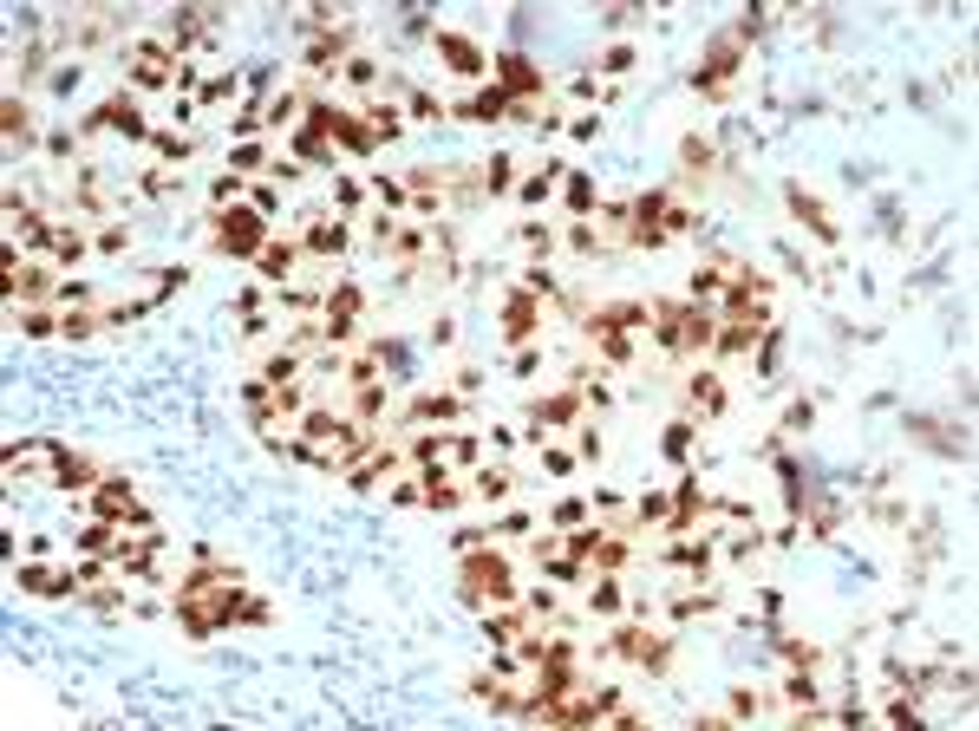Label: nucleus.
<instances>
[{
  "label": "nucleus",
  "instance_id": "1",
  "mask_svg": "<svg viewBox=\"0 0 979 731\" xmlns=\"http://www.w3.org/2000/svg\"><path fill=\"white\" fill-rule=\"evenodd\" d=\"M177 621H183L190 640H209L216 627H229V621H255V627H262L268 601H242V588H235L229 568H196V575L177 588Z\"/></svg>",
  "mask_w": 979,
  "mask_h": 731
},
{
  "label": "nucleus",
  "instance_id": "2",
  "mask_svg": "<svg viewBox=\"0 0 979 731\" xmlns=\"http://www.w3.org/2000/svg\"><path fill=\"white\" fill-rule=\"evenodd\" d=\"M679 229H686V209H679L673 190H653V196H640V203H627V242H634V249H660V242H673Z\"/></svg>",
  "mask_w": 979,
  "mask_h": 731
},
{
  "label": "nucleus",
  "instance_id": "3",
  "mask_svg": "<svg viewBox=\"0 0 979 731\" xmlns=\"http://www.w3.org/2000/svg\"><path fill=\"white\" fill-rule=\"evenodd\" d=\"M262 209H242V203H229V209H222V216H216V249L222 255H262L268 249V242H262Z\"/></svg>",
  "mask_w": 979,
  "mask_h": 731
},
{
  "label": "nucleus",
  "instance_id": "4",
  "mask_svg": "<svg viewBox=\"0 0 979 731\" xmlns=\"http://www.w3.org/2000/svg\"><path fill=\"white\" fill-rule=\"evenodd\" d=\"M464 594H490V601H516V575L497 549H470L464 555Z\"/></svg>",
  "mask_w": 979,
  "mask_h": 731
},
{
  "label": "nucleus",
  "instance_id": "5",
  "mask_svg": "<svg viewBox=\"0 0 979 731\" xmlns=\"http://www.w3.org/2000/svg\"><path fill=\"white\" fill-rule=\"evenodd\" d=\"M738 40H745V33H718V40L705 46L699 72H692V85H699L705 98H718V92L731 85V72H738V59H745V53H738Z\"/></svg>",
  "mask_w": 979,
  "mask_h": 731
},
{
  "label": "nucleus",
  "instance_id": "6",
  "mask_svg": "<svg viewBox=\"0 0 979 731\" xmlns=\"http://www.w3.org/2000/svg\"><path fill=\"white\" fill-rule=\"evenodd\" d=\"M490 66H497V85H503V92H510V98H516V111H536V92H542V72H536V66H529V59H523V53H497V59H490Z\"/></svg>",
  "mask_w": 979,
  "mask_h": 731
},
{
  "label": "nucleus",
  "instance_id": "7",
  "mask_svg": "<svg viewBox=\"0 0 979 731\" xmlns=\"http://www.w3.org/2000/svg\"><path fill=\"white\" fill-rule=\"evenodd\" d=\"M183 66L170 46H138V59H131V85H144V92H164V85H177Z\"/></svg>",
  "mask_w": 979,
  "mask_h": 731
},
{
  "label": "nucleus",
  "instance_id": "8",
  "mask_svg": "<svg viewBox=\"0 0 979 731\" xmlns=\"http://www.w3.org/2000/svg\"><path fill=\"white\" fill-rule=\"evenodd\" d=\"M614 647H621L634 666H647V673H666V660H673L666 634H647V627H621V634H614Z\"/></svg>",
  "mask_w": 979,
  "mask_h": 731
},
{
  "label": "nucleus",
  "instance_id": "9",
  "mask_svg": "<svg viewBox=\"0 0 979 731\" xmlns=\"http://www.w3.org/2000/svg\"><path fill=\"white\" fill-rule=\"evenodd\" d=\"M438 53H444V66H451L457 79H483V72H490V53H483L470 33H438Z\"/></svg>",
  "mask_w": 979,
  "mask_h": 731
},
{
  "label": "nucleus",
  "instance_id": "10",
  "mask_svg": "<svg viewBox=\"0 0 979 731\" xmlns=\"http://www.w3.org/2000/svg\"><path fill=\"white\" fill-rule=\"evenodd\" d=\"M353 320H359V288L346 281V288H333L327 307H320V333H327V340H346V333H353Z\"/></svg>",
  "mask_w": 979,
  "mask_h": 731
},
{
  "label": "nucleus",
  "instance_id": "11",
  "mask_svg": "<svg viewBox=\"0 0 979 731\" xmlns=\"http://www.w3.org/2000/svg\"><path fill=\"white\" fill-rule=\"evenodd\" d=\"M92 510L105 516V523H125V516L138 510V490H131L125 477H98V490H92Z\"/></svg>",
  "mask_w": 979,
  "mask_h": 731
},
{
  "label": "nucleus",
  "instance_id": "12",
  "mask_svg": "<svg viewBox=\"0 0 979 731\" xmlns=\"http://www.w3.org/2000/svg\"><path fill=\"white\" fill-rule=\"evenodd\" d=\"M53 483L59 490H98V464L79 451H53Z\"/></svg>",
  "mask_w": 979,
  "mask_h": 731
},
{
  "label": "nucleus",
  "instance_id": "13",
  "mask_svg": "<svg viewBox=\"0 0 979 731\" xmlns=\"http://www.w3.org/2000/svg\"><path fill=\"white\" fill-rule=\"evenodd\" d=\"M542 327V314H536V294H510V307H503V340L510 346H523L529 333Z\"/></svg>",
  "mask_w": 979,
  "mask_h": 731
},
{
  "label": "nucleus",
  "instance_id": "14",
  "mask_svg": "<svg viewBox=\"0 0 979 731\" xmlns=\"http://www.w3.org/2000/svg\"><path fill=\"white\" fill-rule=\"evenodd\" d=\"M457 111H464V118H477V125H497V118H510V111H516V98L503 92V85H490V92H470Z\"/></svg>",
  "mask_w": 979,
  "mask_h": 731
},
{
  "label": "nucleus",
  "instance_id": "15",
  "mask_svg": "<svg viewBox=\"0 0 979 731\" xmlns=\"http://www.w3.org/2000/svg\"><path fill=\"white\" fill-rule=\"evenodd\" d=\"M92 125H111V131H125V138H151V125H144V111H138V105H131V98H125V92L111 98V105H105V111H98Z\"/></svg>",
  "mask_w": 979,
  "mask_h": 731
},
{
  "label": "nucleus",
  "instance_id": "16",
  "mask_svg": "<svg viewBox=\"0 0 979 731\" xmlns=\"http://www.w3.org/2000/svg\"><path fill=\"white\" fill-rule=\"evenodd\" d=\"M451 418H464V399H451V392H431V399L412 405V425H418V431H431V425L444 431Z\"/></svg>",
  "mask_w": 979,
  "mask_h": 731
},
{
  "label": "nucleus",
  "instance_id": "17",
  "mask_svg": "<svg viewBox=\"0 0 979 731\" xmlns=\"http://www.w3.org/2000/svg\"><path fill=\"white\" fill-rule=\"evenodd\" d=\"M575 412H581V392H549V399L536 405V438H542V425H575Z\"/></svg>",
  "mask_w": 979,
  "mask_h": 731
},
{
  "label": "nucleus",
  "instance_id": "18",
  "mask_svg": "<svg viewBox=\"0 0 979 731\" xmlns=\"http://www.w3.org/2000/svg\"><path fill=\"white\" fill-rule=\"evenodd\" d=\"M294 262H301V249L294 242H268L262 255H255V268H262L268 281H281V275H294Z\"/></svg>",
  "mask_w": 979,
  "mask_h": 731
},
{
  "label": "nucleus",
  "instance_id": "19",
  "mask_svg": "<svg viewBox=\"0 0 979 731\" xmlns=\"http://www.w3.org/2000/svg\"><path fill=\"white\" fill-rule=\"evenodd\" d=\"M790 209H797V222H810L816 235H823V242H836V222L823 216V203H816V196H803V190H790Z\"/></svg>",
  "mask_w": 979,
  "mask_h": 731
},
{
  "label": "nucleus",
  "instance_id": "20",
  "mask_svg": "<svg viewBox=\"0 0 979 731\" xmlns=\"http://www.w3.org/2000/svg\"><path fill=\"white\" fill-rule=\"evenodd\" d=\"M301 249H307V255H340V249H346V229H340V222H314Z\"/></svg>",
  "mask_w": 979,
  "mask_h": 731
},
{
  "label": "nucleus",
  "instance_id": "21",
  "mask_svg": "<svg viewBox=\"0 0 979 731\" xmlns=\"http://www.w3.org/2000/svg\"><path fill=\"white\" fill-rule=\"evenodd\" d=\"M340 59H346V40H340V33H333V40H327V33H320V40H307V66H314V72L340 66Z\"/></svg>",
  "mask_w": 979,
  "mask_h": 731
},
{
  "label": "nucleus",
  "instance_id": "22",
  "mask_svg": "<svg viewBox=\"0 0 979 731\" xmlns=\"http://www.w3.org/2000/svg\"><path fill=\"white\" fill-rule=\"evenodd\" d=\"M568 216H575V222H588V216H594V183L581 177V170L568 177Z\"/></svg>",
  "mask_w": 979,
  "mask_h": 731
},
{
  "label": "nucleus",
  "instance_id": "23",
  "mask_svg": "<svg viewBox=\"0 0 979 731\" xmlns=\"http://www.w3.org/2000/svg\"><path fill=\"white\" fill-rule=\"evenodd\" d=\"M692 405H705V412H725V386H718L712 373H699V379H692Z\"/></svg>",
  "mask_w": 979,
  "mask_h": 731
},
{
  "label": "nucleus",
  "instance_id": "24",
  "mask_svg": "<svg viewBox=\"0 0 979 731\" xmlns=\"http://www.w3.org/2000/svg\"><path fill=\"white\" fill-rule=\"evenodd\" d=\"M470 490H477V497H510V470H477V483H470Z\"/></svg>",
  "mask_w": 979,
  "mask_h": 731
},
{
  "label": "nucleus",
  "instance_id": "25",
  "mask_svg": "<svg viewBox=\"0 0 979 731\" xmlns=\"http://www.w3.org/2000/svg\"><path fill=\"white\" fill-rule=\"evenodd\" d=\"M784 692H790V705H816V679H810V666H797Z\"/></svg>",
  "mask_w": 979,
  "mask_h": 731
},
{
  "label": "nucleus",
  "instance_id": "26",
  "mask_svg": "<svg viewBox=\"0 0 979 731\" xmlns=\"http://www.w3.org/2000/svg\"><path fill=\"white\" fill-rule=\"evenodd\" d=\"M0 118H7V138H27V131H33V111L20 105V98H7V111H0Z\"/></svg>",
  "mask_w": 979,
  "mask_h": 731
},
{
  "label": "nucleus",
  "instance_id": "27",
  "mask_svg": "<svg viewBox=\"0 0 979 731\" xmlns=\"http://www.w3.org/2000/svg\"><path fill=\"white\" fill-rule=\"evenodd\" d=\"M614 607H621V581L601 575V581H594V614H614Z\"/></svg>",
  "mask_w": 979,
  "mask_h": 731
},
{
  "label": "nucleus",
  "instance_id": "28",
  "mask_svg": "<svg viewBox=\"0 0 979 731\" xmlns=\"http://www.w3.org/2000/svg\"><path fill=\"white\" fill-rule=\"evenodd\" d=\"M53 255H59V262H79V255H85V235H72V229H53Z\"/></svg>",
  "mask_w": 979,
  "mask_h": 731
},
{
  "label": "nucleus",
  "instance_id": "29",
  "mask_svg": "<svg viewBox=\"0 0 979 731\" xmlns=\"http://www.w3.org/2000/svg\"><path fill=\"white\" fill-rule=\"evenodd\" d=\"M810 418H816V399H797L784 412V431H810Z\"/></svg>",
  "mask_w": 979,
  "mask_h": 731
},
{
  "label": "nucleus",
  "instance_id": "30",
  "mask_svg": "<svg viewBox=\"0 0 979 731\" xmlns=\"http://www.w3.org/2000/svg\"><path fill=\"white\" fill-rule=\"evenodd\" d=\"M686 170H699V177H705V170H712V144L686 138Z\"/></svg>",
  "mask_w": 979,
  "mask_h": 731
},
{
  "label": "nucleus",
  "instance_id": "31",
  "mask_svg": "<svg viewBox=\"0 0 979 731\" xmlns=\"http://www.w3.org/2000/svg\"><path fill=\"white\" fill-rule=\"evenodd\" d=\"M503 183H510V157H490L483 164V190H503Z\"/></svg>",
  "mask_w": 979,
  "mask_h": 731
},
{
  "label": "nucleus",
  "instance_id": "32",
  "mask_svg": "<svg viewBox=\"0 0 979 731\" xmlns=\"http://www.w3.org/2000/svg\"><path fill=\"white\" fill-rule=\"evenodd\" d=\"M627 66H634V46H607L601 53V72H627Z\"/></svg>",
  "mask_w": 979,
  "mask_h": 731
},
{
  "label": "nucleus",
  "instance_id": "33",
  "mask_svg": "<svg viewBox=\"0 0 979 731\" xmlns=\"http://www.w3.org/2000/svg\"><path fill=\"white\" fill-rule=\"evenodd\" d=\"M255 164H262V144H235L229 151V170H255Z\"/></svg>",
  "mask_w": 979,
  "mask_h": 731
},
{
  "label": "nucleus",
  "instance_id": "34",
  "mask_svg": "<svg viewBox=\"0 0 979 731\" xmlns=\"http://www.w3.org/2000/svg\"><path fill=\"white\" fill-rule=\"evenodd\" d=\"M581 516H588V503H562L549 523H555V529H581Z\"/></svg>",
  "mask_w": 979,
  "mask_h": 731
},
{
  "label": "nucleus",
  "instance_id": "35",
  "mask_svg": "<svg viewBox=\"0 0 979 731\" xmlns=\"http://www.w3.org/2000/svg\"><path fill=\"white\" fill-rule=\"evenodd\" d=\"M666 516H673V503H666V497H647V503H640V523H666Z\"/></svg>",
  "mask_w": 979,
  "mask_h": 731
},
{
  "label": "nucleus",
  "instance_id": "36",
  "mask_svg": "<svg viewBox=\"0 0 979 731\" xmlns=\"http://www.w3.org/2000/svg\"><path fill=\"white\" fill-rule=\"evenodd\" d=\"M542 470H549V477H568V470H575V457H568V451H549V457H542Z\"/></svg>",
  "mask_w": 979,
  "mask_h": 731
}]
</instances>
